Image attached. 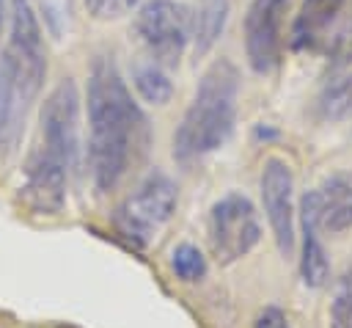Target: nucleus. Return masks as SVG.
Returning <instances> with one entry per match:
<instances>
[{"mask_svg": "<svg viewBox=\"0 0 352 328\" xmlns=\"http://www.w3.org/2000/svg\"><path fill=\"white\" fill-rule=\"evenodd\" d=\"M302 256H300V276H302V284L305 287H322L327 284L330 278V262H327V254L319 243V234L311 223L302 221Z\"/></svg>", "mask_w": 352, "mask_h": 328, "instance_id": "4468645a", "label": "nucleus"}, {"mask_svg": "<svg viewBox=\"0 0 352 328\" xmlns=\"http://www.w3.org/2000/svg\"><path fill=\"white\" fill-rule=\"evenodd\" d=\"M170 267H173V273H176L182 281L192 284V281L204 278V273H206V256H204L195 245L182 243V245H176L173 254H170Z\"/></svg>", "mask_w": 352, "mask_h": 328, "instance_id": "f3484780", "label": "nucleus"}, {"mask_svg": "<svg viewBox=\"0 0 352 328\" xmlns=\"http://www.w3.org/2000/svg\"><path fill=\"white\" fill-rule=\"evenodd\" d=\"M176 185L168 174L151 171L146 179L124 198V204L116 212V223L124 237H129L138 245H146L173 215L176 209Z\"/></svg>", "mask_w": 352, "mask_h": 328, "instance_id": "39448f33", "label": "nucleus"}, {"mask_svg": "<svg viewBox=\"0 0 352 328\" xmlns=\"http://www.w3.org/2000/svg\"><path fill=\"white\" fill-rule=\"evenodd\" d=\"M253 328H292V325H289V317L278 306H267L256 314Z\"/></svg>", "mask_w": 352, "mask_h": 328, "instance_id": "412c9836", "label": "nucleus"}, {"mask_svg": "<svg viewBox=\"0 0 352 328\" xmlns=\"http://www.w3.org/2000/svg\"><path fill=\"white\" fill-rule=\"evenodd\" d=\"M261 207L280 256L294 254V174L286 160L267 157L261 168Z\"/></svg>", "mask_w": 352, "mask_h": 328, "instance_id": "6e6552de", "label": "nucleus"}, {"mask_svg": "<svg viewBox=\"0 0 352 328\" xmlns=\"http://www.w3.org/2000/svg\"><path fill=\"white\" fill-rule=\"evenodd\" d=\"M302 221L316 232L341 234L352 229V174L338 171L324 176L314 190H308L300 201Z\"/></svg>", "mask_w": 352, "mask_h": 328, "instance_id": "1a4fd4ad", "label": "nucleus"}, {"mask_svg": "<svg viewBox=\"0 0 352 328\" xmlns=\"http://www.w3.org/2000/svg\"><path fill=\"white\" fill-rule=\"evenodd\" d=\"M148 143L146 116L110 58H96L88 80V163L99 193L116 190Z\"/></svg>", "mask_w": 352, "mask_h": 328, "instance_id": "f257e3e1", "label": "nucleus"}, {"mask_svg": "<svg viewBox=\"0 0 352 328\" xmlns=\"http://www.w3.org/2000/svg\"><path fill=\"white\" fill-rule=\"evenodd\" d=\"M209 251L220 265H234L248 256L261 240V221L256 204L245 193H226L209 207L206 218Z\"/></svg>", "mask_w": 352, "mask_h": 328, "instance_id": "20e7f679", "label": "nucleus"}, {"mask_svg": "<svg viewBox=\"0 0 352 328\" xmlns=\"http://www.w3.org/2000/svg\"><path fill=\"white\" fill-rule=\"evenodd\" d=\"M239 69L228 58H217L201 74L195 96L173 132V157L179 163H195L217 152L234 132L236 121Z\"/></svg>", "mask_w": 352, "mask_h": 328, "instance_id": "f03ea898", "label": "nucleus"}, {"mask_svg": "<svg viewBox=\"0 0 352 328\" xmlns=\"http://www.w3.org/2000/svg\"><path fill=\"white\" fill-rule=\"evenodd\" d=\"M0 30H3V0H0Z\"/></svg>", "mask_w": 352, "mask_h": 328, "instance_id": "4be33fe9", "label": "nucleus"}, {"mask_svg": "<svg viewBox=\"0 0 352 328\" xmlns=\"http://www.w3.org/2000/svg\"><path fill=\"white\" fill-rule=\"evenodd\" d=\"M319 107H322L324 119H344V116H349L352 113V74L341 77L338 83H333L322 94Z\"/></svg>", "mask_w": 352, "mask_h": 328, "instance_id": "a211bd4d", "label": "nucleus"}, {"mask_svg": "<svg viewBox=\"0 0 352 328\" xmlns=\"http://www.w3.org/2000/svg\"><path fill=\"white\" fill-rule=\"evenodd\" d=\"M0 61L11 80L16 105L25 110V105L36 99V94L41 91V83L47 74V52H44L41 28L28 0H11V36H8V44Z\"/></svg>", "mask_w": 352, "mask_h": 328, "instance_id": "7ed1b4c3", "label": "nucleus"}, {"mask_svg": "<svg viewBox=\"0 0 352 328\" xmlns=\"http://www.w3.org/2000/svg\"><path fill=\"white\" fill-rule=\"evenodd\" d=\"M138 36L157 66H176L192 36V17L182 3L151 0L138 14Z\"/></svg>", "mask_w": 352, "mask_h": 328, "instance_id": "0eeeda50", "label": "nucleus"}, {"mask_svg": "<svg viewBox=\"0 0 352 328\" xmlns=\"http://www.w3.org/2000/svg\"><path fill=\"white\" fill-rule=\"evenodd\" d=\"M349 0H302V8L292 28V47L316 50L330 39V30L346 11Z\"/></svg>", "mask_w": 352, "mask_h": 328, "instance_id": "f8f14e48", "label": "nucleus"}, {"mask_svg": "<svg viewBox=\"0 0 352 328\" xmlns=\"http://www.w3.org/2000/svg\"><path fill=\"white\" fill-rule=\"evenodd\" d=\"M228 0H198L195 17H192V52L195 58H204L214 41L220 39L226 19H228Z\"/></svg>", "mask_w": 352, "mask_h": 328, "instance_id": "ddd939ff", "label": "nucleus"}, {"mask_svg": "<svg viewBox=\"0 0 352 328\" xmlns=\"http://www.w3.org/2000/svg\"><path fill=\"white\" fill-rule=\"evenodd\" d=\"M327 328H352V270H346L336 287L327 306Z\"/></svg>", "mask_w": 352, "mask_h": 328, "instance_id": "dca6fc26", "label": "nucleus"}, {"mask_svg": "<svg viewBox=\"0 0 352 328\" xmlns=\"http://www.w3.org/2000/svg\"><path fill=\"white\" fill-rule=\"evenodd\" d=\"M66 165L33 152L25 163V182L19 187L22 207L33 215H58L66 204Z\"/></svg>", "mask_w": 352, "mask_h": 328, "instance_id": "9b49d317", "label": "nucleus"}, {"mask_svg": "<svg viewBox=\"0 0 352 328\" xmlns=\"http://www.w3.org/2000/svg\"><path fill=\"white\" fill-rule=\"evenodd\" d=\"M135 88H138L140 99L148 102V105H165V102H170V96H173V85H170L168 74H165L157 63L140 66V69L135 72Z\"/></svg>", "mask_w": 352, "mask_h": 328, "instance_id": "2eb2a0df", "label": "nucleus"}, {"mask_svg": "<svg viewBox=\"0 0 352 328\" xmlns=\"http://www.w3.org/2000/svg\"><path fill=\"white\" fill-rule=\"evenodd\" d=\"M138 0H85V8L94 19H118L135 8Z\"/></svg>", "mask_w": 352, "mask_h": 328, "instance_id": "6ab92c4d", "label": "nucleus"}, {"mask_svg": "<svg viewBox=\"0 0 352 328\" xmlns=\"http://www.w3.org/2000/svg\"><path fill=\"white\" fill-rule=\"evenodd\" d=\"M58 328H74V325H58Z\"/></svg>", "mask_w": 352, "mask_h": 328, "instance_id": "5701e85b", "label": "nucleus"}, {"mask_svg": "<svg viewBox=\"0 0 352 328\" xmlns=\"http://www.w3.org/2000/svg\"><path fill=\"white\" fill-rule=\"evenodd\" d=\"M349 50H352V41H349Z\"/></svg>", "mask_w": 352, "mask_h": 328, "instance_id": "b1692460", "label": "nucleus"}, {"mask_svg": "<svg viewBox=\"0 0 352 328\" xmlns=\"http://www.w3.org/2000/svg\"><path fill=\"white\" fill-rule=\"evenodd\" d=\"M16 107H19V105H16V96H14V88H11V80H8L6 66H3V61H0V138H3V132L8 130V124H11Z\"/></svg>", "mask_w": 352, "mask_h": 328, "instance_id": "aec40b11", "label": "nucleus"}, {"mask_svg": "<svg viewBox=\"0 0 352 328\" xmlns=\"http://www.w3.org/2000/svg\"><path fill=\"white\" fill-rule=\"evenodd\" d=\"M289 0H253L245 14V50L253 72L267 74L280 55V19Z\"/></svg>", "mask_w": 352, "mask_h": 328, "instance_id": "9d476101", "label": "nucleus"}, {"mask_svg": "<svg viewBox=\"0 0 352 328\" xmlns=\"http://www.w3.org/2000/svg\"><path fill=\"white\" fill-rule=\"evenodd\" d=\"M33 152H41L69 171L80 160V96L72 77H63L41 105V141Z\"/></svg>", "mask_w": 352, "mask_h": 328, "instance_id": "423d86ee", "label": "nucleus"}]
</instances>
